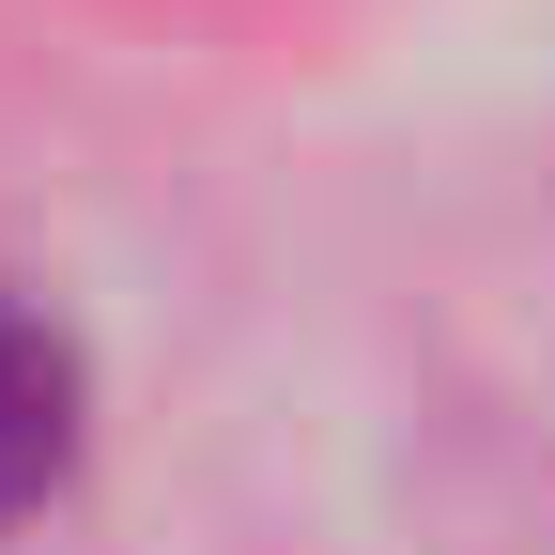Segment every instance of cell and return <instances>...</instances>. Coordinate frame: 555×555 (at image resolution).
Segmentation results:
<instances>
[{"label":"cell","instance_id":"obj_1","mask_svg":"<svg viewBox=\"0 0 555 555\" xmlns=\"http://www.w3.org/2000/svg\"><path fill=\"white\" fill-rule=\"evenodd\" d=\"M78 339H62L31 294H0V525L62 494V463H78Z\"/></svg>","mask_w":555,"mask_h":555}]
</instances>
